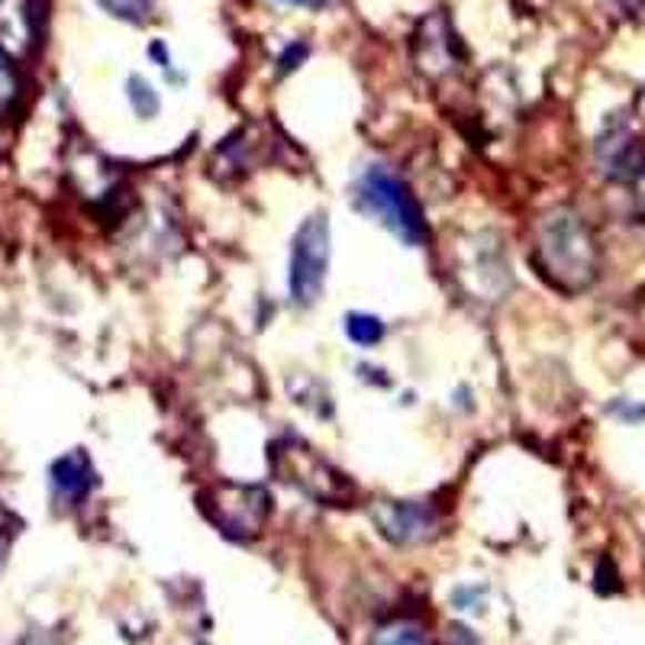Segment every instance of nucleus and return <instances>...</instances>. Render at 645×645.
<instances>
[{"instance_id":"1","label":"nucleus","mask_w":645,"mask_h":645,"mask_svg":"<svg viewBox=\"0 0 645 645\" xmlns=\"http://www.w3.org/2000/svg\"><path fill=\"white\" fill-rule=\"evenodd\" d=\"M533 269L562 294H581L597 281L601 242L577 210L558 206L540 220L533 239Z\"/></svg>"},{"instance_id":"2","label":"nucleus","mask_w":645,"mask_h":645,"mask_svg":"<svg viewBox=\"0 0 645 645\" xmlns=\"http://www.w3.org/2000/svg\"><path fill=\"white\" fill-rule=\"evenodd\" d=\"M352 204L362 216L381 223L407 245H423L430 239L423 206L413 198L407 181L387 165H369L352 181Z\"/></svg>"},{"instance_id":"8","label":"nucleus","mask_w":645,"mask_h":645,"mask_svg":"<svg viewBox=\"0 0 645 645\" xmlns=\"http://www.w3.org/2000/svg\"><path fill=\"white\" fill-rule=\"evenodd\" d=\"M462 49H458V36L452 33V23L445 13H430L423 17V23L416 27L413 36V62L426 78H442L458 65Z\"/></svg>"},{"instance_id":"9","label":"nucleus","mask_w":645,"mask_h":645,"mask_svg":"<svg viewBox=\"0 0 645 645\" xmlns=\"http://www.w3.org/2000/svg\"><path fill=\"white\" fill-rule=\"evenodd\" d=\"M49 477H52V487L59 497H65L71 504L84 501L91 494V487L98 484V475H94V465L88 458L84 449H74L69 455L56 458L52 468H49Z\"/></svg>"},{"instance_id":"16","label":"nucleus","mask_w":645,"mask_h":645,"mask_svg":"<svg viewBox=\"0 0 645 645\" xmlns=\"http://www.w3.org/2000/svg\"><path fill=\"white\" fill-rule=\"evenodd\" d=\"M284 3H298V7H313L316 10V7H326L330 0H284Z\"/></svg>"},{"instance_id":"11","label":"nucleus","mask_w":645,"mask_h":645,"mask_svg":"<svg viewBox=\"0 0 645 645\" xmlns=\"http://www.w3.org/2000/svg\"><path fill=\"white\" fill-rule=\"evenodd\" d=\"M345 336L355 345H362V349H372V345L384 340V323L374 313H349L345 316Z\"/></svg>"},{"instance_id":"5","label":"nucleus","mask_w":645,"mask_h":645,"mask_svg":"<svg viewBox=\"0 0 645 645\" xmlns=\"http://www.w3.org/2000/svg\"><path fill=\"white\" fill-rule=\"evenodd\" d=\"M326 272H330V216L326 210H313L291 239L288 291L294 304H316L323 298Z\"/></svg>"},{"instance_id":"12","label":"nucleus","mask_w":645,"mask_h":645,"mask_svg":"<svg viewBox=\"0 0 645 645\" xmlns=\"http://www.w3.org/2000/svg\"><path fill=\"white\" fill-rule=\"evenodd\" d=\"M103 13H110L113 20H123V23H149L155 17V0H98Z\"/></svg>"},{"instance_id":"13","label":"nucleus","mask_w":645,"mask_h":645,"mask_svg":"<svg viewBox=\"0 0 645 645\" xmlns=\"http://www.w3.org/2000/svg\"><path fill=\"white\" fill-rule=\"evenodd\" d=\"M127 91H130V103H133L137 117H142V120H152V117L159 113V107H162V101H159V91H155V88H152L142 74H133V78H130Z\"/></svg>"},{"instance_id":"10","label":"nucleus","mask_w":645,"mask_h":645,"mask_svg":"<svg viewBox=\"0 0 645 645\" xmlns=\"http://www.w3.org/2000/svg\"><path fill=\"white\" fill-rule=\"evenodd\" d=\"M601 165L613 181H639L645 178V142L629 133H616L601 142Z\"/></svg>"},{"instance_id":"4","label":"nucleus","mask_w":645,"mask_h":645,"mask_svg":"<svg viewBox=\"0 0 645 645\" xmlns=\"http://www.w3.org/2000/svg\"><path fill=\"white\" fill-rule=\"evenodd\" d=\"M201 510L223 536L249 543L265 530L272 516V494L262 484L216 481L201 494Z\"/></svg>"},{"instance_id":"14","label":"nucleus","mask_w":645,"mask_h":645,"mask_svg":"<svg viewBox=\"0 0 645 645\" xmlns=\"http://www.w3.org/2000/svg\"><path fill=\"white\" fill-rule=\"evenodd\" d=\"M372 645H430L426 633L413 623H394L374 633Z\"/></svg>"},{"instance_id":"15","label":"nucleus","mask_w":645,"mask_h":645,"mask_svg":"<svg viewBox=\"0 0 645 645\" xmlns=\"http://www.w3.org/2000/svg\"><path fill=\"white\" fill-rule=\"evenodd\" d=\"M306 52H310V49H306L304 42H294V49H284V56H281V62H278V65H281V74H288V71H294L298 69V62H301V59H306Z\"/></svg>"},{"instance_id":"3","label":"nucleus","mask_w":645,"mask_h":645,"mask_svg":"<svg viewBox=\"0 0 645 645\" xmlns=\"http://www.w3.org/2000/svg\"><path fill=\"white\" fill-rule=\"evenodd\" d=\"M272 468L284 484H294L316 504L326 507H349L355 501V484L349 475L323 458L313 445L304 440H281L272 445Z\"/></svg>"},{"instance_id":"6","label":"nucleus","mask_w":645,"mask_h":645,"mask_svg":"<svg viewBox=\"0 0 645 645\" xmlns=\"http://www.w3.org/2000/svg\"><path fill=\"white\" fill-rule=\"evenodd\" d=\"M369 513L377 533L394 545L433 543L442 530L440 510L426 501H374Z\"/></svg>"},{"instance_id":"7","label":"nucleus","mask_w":645,"mask_h":645,"mask_svg":"<svg viewBox=\"0 0 645 645\" xmlns=\"http://www.w3.org/2000/svg\"><path fill=\"white\" fill-rule=\"evenodd\" d=\"M49 0H0V49L10 59H30L46 36Z\"/></svg>"}]
</instances>
